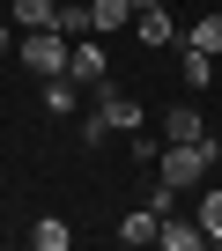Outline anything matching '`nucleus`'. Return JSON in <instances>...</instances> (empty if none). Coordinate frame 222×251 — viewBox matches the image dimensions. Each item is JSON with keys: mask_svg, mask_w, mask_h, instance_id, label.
<instances>
[{"mask_svg": "<svg viewBox=\"0 0 222 251\" xmlns=\"http://www.w3.org/2000/svg\"><path fill=\"white\" fill-rule=\"evenodd\" d=\"M67 52H74V37H59V30H23V45H15V59L45 81V74H67Z\"/></svg>", "mask_w": 222, "mask_h": 251, "instance_id": "nucleus-1", "label": "nucleus"}, {"mask_svg": "<svg viewBox=\"0 0 222 251\" xmlns=\"http://www.w3.org/2000/svg\"><path fill=\"white\" fill-rule=\"evenodd\" d=\"M67 81H74V89H104V81H111V59H104V37H96V30L74 37V52H67Z\"/></svg>", "mask_w": 222, "mask_h": 251, "instance_id": "nucleus-2", "label": "nucleus"}, {"mask_svg": "<svg viewBox=\"0 0 222 251\" xmlns=\"http://www.w3.org/2000/svg\"><path fill=\"white\" fill-rule=\"evenodd\" d=\"M96 111H104V126H111V133H134V126H141V103H134L126 89H111V81L96 89Z\"/></svg>", "mask_w": 222, "mask_h": 251, "instance_id": "nucleus-3", "label": "nucleus"}, {"mask_svg": "<svg viewBox=\"0 0 222 251\" xmlns=\"http://www.w3.org/2000/svg\"><path fill=\"white\" fill-rule=\"evenodd\" d=\"M156 244H163V251H200V244H207V229H200V222L163 214V222H156Z\"/></svg>", "mask_w": 222, "mask_h": 251, "instance_id": "nucleus-4", "label": "nucleus"}, {"mask_svg": "<svg viewBox=\"0 0 222 251\" xmlns=\"http://www.w3.org/2000/svg\"><path fill=\"white\" fill-rule=\"evenodd\" d=\"M163 141H207V126H200L193 103H170V111H163Z\"/></svg>", "mask_w": 222, "mask_h": 251, "instance_id": "nucleus-5", "label": "nucleus"}, {"mask_svg": "<svg viewBox=\"0 0 222 251\" xmlns=\"http://www.w3.org/2000/svg\"><path fill=\"white\" fill-rule=\"evenodd\" d=\"M89 23H96V37L126 30V23H134V0H89Z\"/></svg>", "mask_w": 222, "mask_h": 251, "instance_id": "nucleus-6", "label": "nucleus"}, {"mask_svg": "<svg viewBox=\"0 0 222 251\" xmlns=\"http://www.w3.org/2000/svg\"><path fill=\"white\" fill-rule=\"evenodd\" d=\"M45 111H52V118H67V111H82V89H74L67 74H45Z\"/></svg>", "mask_w": 222, "mask_h": 251, "instance_id": "nucleus-7", "label": "nucleus"}, {"mask_svg": "<svg viewBox=\"0 0 222 251\" xmlns=\"http://www.w3.org/2000/svg\"><path fill=\"white\" fill-rule=\"evenodd\" d=\"M8 8H15L23 30H52V23H59V0H8Z\"/></svg>", "mask_w": 222, "mask_h": 251, "instance_id": "nucleus-8", "label": "nucleus"}, {"mask_svg": "<svg viewBox=\"0 0 222 251\" xmlns=\"http://www.w3.org/2000/svg\"><path fill=\"white\" fill-rule=\"evenodd\" d=\"M134 37H141V45H170L178 30H170V15H163V8H141V15H134Z\"/></svg>", "mask_w": 222, "mask_h": 251, "instance_id": "nucleus-9", "label": "nucleus"}, {"mask_svg": "<svg viewBox=\"0 0 222 251\" xmlns=\"http://www.w3.org/2000/svg\"><path fill=\"white\" fill-rule=\"evenodd\" d=\"M59 37H89L96 23H89V0H59V23H52Z\"/></svg>", "mask_w": 222, "mask_h": 251, "instance_id": "nucleus-10", "label": "nucleus"}, {"mask_svg": "<svg viewBox=\"0 0 222 251\" xmlns=\"http://www.w3.org/2000/svg\"><path fill=\"white\" fill-rule=\"evenodd\" d=\"M30 244H37V251H67V244H74V229H67L59 214H45V222L30 229Z\"/></svg>", "mask_w": 222, "mask_h": 251, "instance_id": "nucleus-11", "label": "nucleus"}, {"mask_svg": "<svg viewBox=\"0 0 222 251\" xmlns=\"http://www.w3.org/2000/svg\"><path fill=\"white\" fill-rule=\"evenodd\" d=\"M185 45H193V52H207V59H215V52H222V15H200V23H193V30H185Z\"/></svg>", "mask_w": 222, "mask_h": 251, "instance_id": "nucleus-12", "label": "nucleus"}, {"mask_svg": "<svg viewBox=\"0 0 222 251\" xmlns=\"http://www.w3.org/2000/svg\"><path fill=\"white\" fill-rule=\"evenodd\" d=\"M200 229H207V244L222 251V185H207V192H200Z\"/></svg>", "mask_w": 222, "mask_h": 251, "instance_id": "nucleus-13", "label": "nucleus"}, {"mask_svg": "<svg viewBox=\"0 0 222 251\" xmlns=\"http://www.w3.org/2000/svg\"><path fill=\"white\" fill-rule=\"evenodd\" d=\"M178 74H185V89H207V81H215V59L185 45V59H178Z\"/></svg>", "mask_w": 222, "mask_h": 251, "instance_id": "nucleus-14", "label": "nucleus"}, {"mask_svg": "<svg viewBox=\"0 0 222 251\" xmlns=\"http://www.w3.org/2000/svg\"><path fill=\"white\" fill-rule=\"evenodd\" d=\"M119 244H156V214H148V207L126 214V222H119Z\"/></svg>", "mask_w": 222, "mask_h": 251, "instance_id": "nucleus-15", "label": "nucleus"}, {"mask_svg": "<svg viewBox=\"0 0 222 251\" xmlns=\"http://www.w3.org/2000/svg\"><path fill=\"white\" fill-rule=\"evenodd\" d=\"M148 214H156V222H163V214H178V185H170V177H156V185H148Z\"/></svg>", "mask_w": 222, "mask_h": 251, "instance_id": "nucleus-16", "label": "nucleus"}, {"mask_svg": "<svg viewBox=\"0 0 222 251\" xmlns=\"http://www.w3.org/2000/svg\"><path fill=\"white\" fill-rule=\"evenodd\" d=\"M126 141H134V163H156V155H163V141H156V133H141V126H134Z\"/></svg>", "mask_w": 222, "mask_h": 251, "instance_id": "nucleus-17", "label": "nucleus"}, {"mask_svg": "<svg viewBox=\"0 0 222 251\" xmlns=\"http://www.w3.org/2000/svg\"><path fill=\"white\" fill-rule=\"evenodd\" d=\"M82 141H89V148H104V141H111V126H104V111H89V118H82Z\"/></svg>", "mask_w": 222, "mask_h": 251, "instance_id": "nucleus-18", "label": "nucleus"}, {"mask_svg": "<svg viewBox=\"0 0 222 251\" xmlns=\"http://www.w3.org/2000/svg\"><path fill=\"white\" fill-rule=\"evenodd\" d=\"M141 8H163V0H134V15H141Z\"/></svg>", "mask_w": 222, "mask_h": 251, "instance_id": "nucleus-19", "label": "nucleus"}, {"mask_svg": "<svg viewBox=\"0 0 222 251\" xmlns=\"http://www.w3.org/2000/svg\"><path fill=\"white\" fill-rule=\"evenodd\" d=\"M0 52H15V37H8V30H0Z\"/></svg>", "mask_w": 222, "mask_h": 251, "instance_id": "nucleus-20", "label": "nucleus"}]
</instances>
